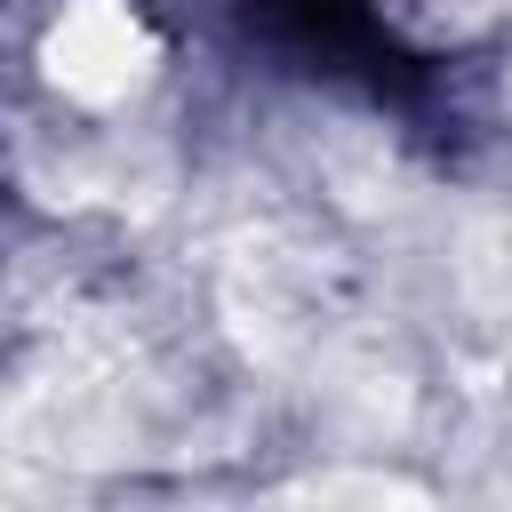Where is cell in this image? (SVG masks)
I'll return each mask as SVG.
<instances>
[{"label":"cell","instance_id":"1","mask_svg":"<svg viewBox=\"0 0 512 512\" xmlns=\"http://www.w3.org/2000/svg\"><path fill=\"white\" fill-rule=\"evenodd\" d=\"M32 64H40L48 96H64L80 112H120L160 80L168 40L136 0H56L32 40Z\"/></svg>","mask_w":512,"mask_h":512}]
</instances>
